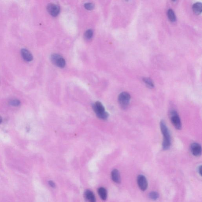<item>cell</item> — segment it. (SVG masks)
Listing matches in <instances>:
<instances>
[{"instance_id":"1","label":"cell","mask_w":202,"mask_h":202,"mask_svg":"<svg viewBox=\"0 0 202 202\" xmlns=\"http://www.w3.org/2000/svg\"><path fill=\"white\" fill-rule=\"evenodd\" d=\"M160 126L161 132L163 137L162 147L164 150H168L169 149L171 145L169 132L164 121H161Z\"/></svg>"},{"instance_id":"2","label":"cell","mask_w":202,"mask_h":202,"mask_svg":"<svg viewBox=\"0 0 202 202\" xmlns=\"http://www.w3.org/2000/svg\"><path fill=\"white\" fill-rule=\"evenodd\" d=\"M92 107L96 116L102 120H106L108 118L109 114L108 112L105 111V108L100 101H96Z\"/></svg>"},{"instance_id":"3","label":"cell","mask_w":202,"mask_h":202,"mask_svg":"<svg viewBox=\"0 0 202 202\" xmlns=\"http://www.w3.org/2000/svg\"><path fill=\"white\" fill-rule=\"evenodd\" d=\"M130 99V95L128 93L122 92L118 96V102L122 108H126L129 105Z\"/></svg>"},{"instance_id":"4","label":"cell","mask_w":202,"mask_h":202,"mask_svg":"<svg viewBox=\"0 0 202 202\" xmlns=\"http://www.w3.org/2000/svg\"><path fill=\"white\" fill-rule=\"evenodd\" d=\"M170 117L173 125L177 130H180L182 128V123L177 112L175 110L172 111L170 113Z\"/></svg>"},{"instance_id":"5","label":"cell","mask_w":202,"mask_h":202,"mask_svg":"<svg viewBox=\"0 0 202 202\" xmlns=\"http://www.w3.org/2000/svg\"><path fill=\"white\" fill-rule=\"evenodd\" d=\"M51 60L55 65L60 68H63L65 67L66 61L64 58L57 54H53L51 56Z\"/></svg>"},{"instance_id":"6","label":"cell","mask_w":202,"mask_h":202,"mask_svg":"<svg viewBox=\"0 0 202 202\" xmlns=\"http://www.w3.org/2000/svg\"><path fill=\"white\" fill-rule=\"evenodd\" d=\"M137 181L139 187L141 190L145 191L147 189L148 183L147 179L144 176L139 175L137 177Z\"/></svg>"},{"instance_id":"7","label":"cell","mask_w":202,"mask_h":202,"mask_svg":"<svg viewBox=\"0 0 202 202\" xmlns=\"http://www.w3.org/2000/svg\"><path fill=\"white\" fill-rule=\"evenodd\" d=\"M47 10L51 15L55 17L59 14L60 11V8L56 4L50 3L47 5Z\"/></svg>"},{"instance_id":"8","label":"cell","mask_w":202,"mask_h":202,"mask_svg":"<svg viewBox=\"0 0 202 202\" xmlns=\"http://www.w3.org/2000/svg\"><path fill=\"white\" fill-rule=\"evenodd\" d=\"M191 151L194 156H200L201 154V146L199 144L194 142L191 145Z\"/></svg>"},{"instance_id":"9","label":"cell","mask_w":202,"mask_h":202,"mask_svg":"<svg viewBox=\"0 0 202 202\" xmlns=\"http://www.w3.org/2000/svg\"><path fill=\"white\" fill-rule=\"evenodd\" d=\"M21 54L23 59L27 62H30L32 60L33 56L31 53L28 50L23 49L21 51Z\"/></svg>"},{"instance_id":"10","label":"cell","mask_w":202,"mask_h":202,"mask_svg":"<svg viewBox=\"0 0 202 202\" xmlns=\"http://www.w3.org/2000/svg\"><path fill=\"white\" fill-rule=\"evenodd\" d=\"M111 178L112 180L115 183H121V178L119 172L117 169L113 170L111 172Z\"/></svg>"},{"instance_id":"11","label":"cell","mask_w":202,"mask_h":202,"mask_svg":"<svg viewBox=\"0 0 202 202\" xmlns=\"http://www.w3.org/2000/svg\"><path fill=\"white\" fill-rule=\"evenodd\" d=\"M86 199L89 202H96V198L94 194L91 191L87 190L84 193Z\"/></svg>"},{"instance_id":"12","label":"cell","mask_w":202,"mask_h":202,"mask_svg":"<svg viewBox=\"0 0 202 202\" xmlns=\"http://www.w3.org/2000/svg\"><path fill=\"white\" fill-rule=\"evenodd\" d=\"M193 10L197 15L201 14L202 11V5L201 2H197L193 4L192 6Z\"/></svg>"},{"instance_id":"13","label":"cell","mask_w":202,"mask_h":202,"mask_svg":"<svg viewBox=\"0 0 202 202\" xmlns=\"http://www.w3.org/2000/svg\"><path fill=\"white\" fill-rule=\"evenodd\" d=\"M98 193L100 198L103 200H105L107 198V191L105 188L103 187H100L98 189Z\"/></svg>"},{"instance_id":"14","label":"cell","mask_w":202,"mask_h":202,"mask_svg":"<svg viewBox=\"0 0 202 202\" xmlns=\"http://www.w3.org/2000/svg\"><path fill=\"white\" fill-rule=\"evenodd\" d=\"M167 15L169 19L172 22H175L176 20V17L175 14L173 10L171 9H169L167 12Z\"/></svg>"},{"instance_id":"15","label":"cell","mask_w":202,"mask_h":202,"mask_svg":"<svg viewBox=\"0 0 202 202\" xmlns=\"http://www.w3.org/2000/svg\"><path fill=\"white\" fill-rule=\"evenodd\" d=\"M149 198L153 200H157L159 197V195L158 192L156 191H152L149 194Z\"/></svg>"},{"instance_id":"16","label":"cell","mask_w":202,"mask_h":202,"mask_svg":"<svg viewBox=\"0 0 202 202\" xmlns=\"http://www.w3.org/2000/svg\"><path fill=\"white\" fill-rule=\"evenodd\" d=\"M143 81L146 84V85L151 88L154 87V84L152 80L149 78H144L143 79Z\"/></svg>"},{"instance_id":"17","label":"cell","mask_w":202,"mask_h":202,"mask_svg":"<svg viewBox=\"0 0 202 202\" xmlns=\"http://www.w3.org/2000/svg\"><path fill=\"white\" fill-rule=\"evenodd\" d=\"M93 35V32L91 29L88 30L84 34V36L87 39H89L92 38Z\"/></svg>"},{"instance_id":"18","label":"cell","mask_w":202,"mask_h":202,"mask_svg":"<svg viewBox=\"0 0 202 202\" xmlns=\"http://www.w3.org/2000/svg\"><path fill=\"white\" fill-rule=\"evenodd\" d=\"M20 103L21 102L19 100L17 99L11 100V101H10V105L14 106H19L20 104Z\"/></svg>"},{"instance_id":"19","label":"cell","mask_w":202,"mask_h":202,"mask_svg":"<svg viewBox=\"0 0 202 202\" xmlns=\"http://www.w3.org/2000/svg\"><path fill=\"white\" fill-rule=\"evenodd\" d=\"M84 7L88 10H92L94 7V5L92 3H86L84 5Z\"/></svg>"},{"instance_id":"20","label":"cell","mask_w":202,"mask_h":202,"mask_svg":"<svg viewBox=\"0 0 202 202\" xmlns=\"http://www.w3.org/2000/svg\"><path fill=\"white\" fill-rule=\"evenodd\" d=\"M49 184H50V185L53 188H55V183H54L52 181L50 180L49 181Z\"/></svg>"},{"instance_id":"21","label":"cell","mask_w":202,"mask_h":202,"mask_svg":"<svg viewBox=\"0 0 202 202\" xmlns=\"http://www.w3.org/2000/svg\"><path fill=\"white\" fill-rule=\"evenodd\" d=\"M201 166H200L198 168V172L199 174H200V176H201Z\"/></svg>"},{"instance_id":"22","label":"cell","mask_w":202,"mask_h":202,"mask_svg":"<svg viewBox=\"0 0 202 202\" xmlns=\"http://www.w3.org/2000/svg\"><path fill=\"white\" fill-rule=\"evenodd\" d=\"M2 122V117L0 116V124L1 123V122Z\"/></svg>"}]
</instances>
